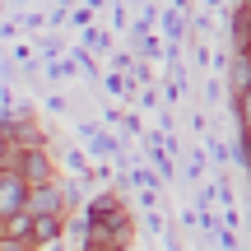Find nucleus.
Returning <instances> with one entry per match:
<instances>
[{"label": "nucleus", "instance_id": "1", "mask_svg": "<svg viewBox=\"0 0 251 251\" xmlns=\"http://www.w3.org/2000/svg\"><path fill=\"white\" fill-rule=\"evenodd\" d=\"M61 209V196H56V186H33V200H28V214H56Z\"/></svg>", "mask_w": 251, "mask_h": 251}, {"label": "nucleus", "instance_id": "2", "mask_svg": "<svg viewBox=\"0 0 251 251\" xmlns=\"http://www.w3.org/2000/svg\"><path fill=\"white\" fill-rule=\"evenodd\" d=\"M19 172H24L33 186H47V153H42V149H28V153H24V168H19Z\"/></svg>", "mask_w": 251, "mask_h": 251}, {"label": "nucleus", "instance_id": "3", "mask_svg": "<svg viewBox=\"0 0 251 251\" xmlns=\"http://www.w3.org/2000/svg\"><path fill=\"white\" fill-rule=\"evenodd\" d=\"M33 233H37V237H42V242H47V237H56V233H61V219H56V214H37Z\"/></svg>", "mask_w": 251, "mask_h": 251}, {"label": "nucleus", "instance_id": "4", "mask_svg": "<svg viewBox=\"0 0 251 251\" xmlns=\"http://www.w3.org/2000/svg\"><path fill=\"white\" fill-rule=\"evenodd\" d=\"M5 251H28V247H24V237H5Z\"/></svg>", "mask_w": 251, "mask_h": 251}, {"label": "nucleus", "instance_id": "5", "mask_svg": "<svg viewBox=\"0 0 251 251\" xmlns=\"http://www.w3.org/2000/svg\"><path fill=\"white\" fill-rule=\"evenodd\" d=\"M247 9H251V5H247Z\"/></svg>", "mask_w": 251, "mask_h": 251}]
</instances>
